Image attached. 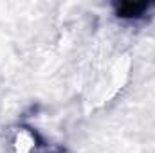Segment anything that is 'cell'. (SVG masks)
Instances as JSON below:
<instances>
[{
    "instance_id": "6da1fadb",
    "label": "cell",
    "mask_w": 155,
    "mask_h": 153,
    "mask_svg": "<svg viewBox=\"0 0 155 153\" xmlns=\"http://www.w3.org/2000/svg\"><path fill=\"white\" fill-rule=\"evenodd\" d=\"M146 7H148L146 2H124L117 5V15L123 18H134V16H141L146 11Z\"/></svg>"
}]
</instances>
